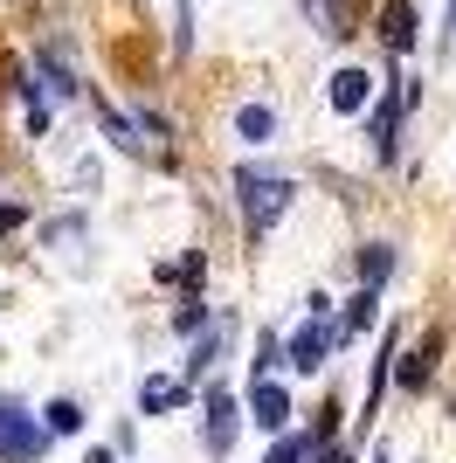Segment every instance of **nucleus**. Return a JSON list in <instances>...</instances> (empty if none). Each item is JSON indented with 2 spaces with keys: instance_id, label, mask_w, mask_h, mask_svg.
Returning <instances> with one entry per match:
<instances>
[{
  "instance_id": "obj_4",
  "label": "nucleus",
  "mask_w": 456,
  "mask_h": 463,
  "mask_svg": "<svg viewBox=\"0 0 456 463\" xmlns=\"http://www.w3.org/2000/svg\"><path fill=\"white\" fill-rule=\"evenodd\" d=\"M249 422L263 429V436H284V422H290V394L277 381H256L249 387Z\"/></svg>"
},
{
  "instance_id": "obj_7",
  "label": "nucleus",
  "mask_w": 456,
  "mask_h": 463,
  "mask_svg": "<svg viewBox=\"0 0 456 463\" xmlns=\"http://www.w3.org/2000/svg\"><path fill=\"white\" fill-rule=\"evenodd\" d=\"M380 28H387V49H394V56H408V49H415V7H387V14H380Z\"/></svg>"
},
{
  "instance_id": "obj_6",
  "label": "nucleus",
  "mask_w": 456,
  "mask_h": 463,
  "mask_svg": "<svg viewBox=\"0 0 456 463\" xmlns=\"http://www.w3.org/2000/svg\"><path fill=\"white\" fill-rule=\"evenodd\" d=\"M366 90H374L366 70H339V77H332V104H339V111H366Z\"/></svg>"
},
{
  "instance_id": "obj_15",
  "label": "nucleus",
  "mask_w": 456,
  "mask_h": 463,
  "mask_svg": "<svg viewBox=\"0 0 456 463\" xmlns=\"http://www.w3.org/2000/svg\"><path fill=\"white\" fill-rule=\"evenodd\" d=\"M374 305H380V290H360V298H353V311H346V326H339V332H366V326H374Z\"/></svg>"
},
{
  "instance_id": "obj_12",
  "label": "nucleus",
  "mask_w": 456,
  "mask_h": 463,
  "mask_svg": "<svg viewBox=\"0 0 456 463\" xmlns=\"http://www.w3.org/2000/svg\"><path fill=\"white\" fill-rule=\"evenodd\" d=\"M387 270H394V250H387V242H374V250L360 256V277H366V290H380V284H387Z\"/></svg>"
},
{
  "instance_id": "obj_9",
  "label": "nucleus",
  "mask_w": 456,
  "mask_h": 463,
  "mask_svg": "<svg viewBox=\"0 0 456 463\" xmlns=\"http://www.w3.org/2000/svg\"><path fill=\"white\" fill-rule=\"evenodd\" d=\"M235 132H242L249 146H263V138H277V111H270V104H242V111H235Z\"/></svg>"
},
{
  "instance_id": "obj_16",
  "label": "nucleus",
  "mask_w": 456,
  "mask_h": 463,
  "mask_svg": "<svg viewBox=\"0 0 456 463\" xmlns=\"http://www.w3.org/2000/svg\"><path fill=\"white\" fill-rule=\"evenodd\" d=\"M325 463H353V457H346V449H325Z\"/></svg>"
},
{
  "instance_id": "obj_17",
  "label": "nucleus",
  "mask_w": 456,
  "mask_h": 463,
  "mask_svg": "<svg viewBox=\"0 0 456 463\" xmlns=\"http://www.w3.org/2000/svg\"><path fill=\"white\" fill-rule=\"evenodd\" d=\"M90 463H118V457H111V449H90Z\"/></svg>"
},
{
  "instance_id": "obj_2",
  "label": "nucleus",
  "mask_w": 456,
  "mask_h": 463,
  "mask_svg": "<svg viewBox=\"0 0 456 463\" xmlns=\"http://www.w3.org/2000/svg\"><path fill=\"white\" fill-rule=\"evenodd\" d=\"M42 449H49L42 415H28L21 402H0V463H35Z\"/></svg>"
},
{
  "instance_id": "obj_10",
  "label": "nucleus",
  "mask_w": 456,
  "mask_h": 463,
  "mask_svg": "<svg viewBox=\"0 0 456 463\" xmlns=\"http://www.w3.org/2000/svg\"><path fill=\"white\" fill-rule=\"evenodd\" d=\"M304 7H311V21H318L325 35L339 42V35H353V7H346V0H304Z\"/></svg>"
},
{
  "instance_id": "obj_8",
  "label": "nucleus",
  "mask_w": 456,
  "mask_h": 463,
  "mask_svg": "<svg viewBox=\"0 0 456 463\" xmlns=\"http://www.w3.org/2000/svg\"><path fill=\"white\" fill-rule=\"evenodd\" d=\"M180 402H187V387H180V381H159V373L138 387V408H146V415H166V408H180Z\"/></svg>"
},
{
  "instance_id": "obj_1",
  "label": "nucleus",
  "mask_w": 456,
  "mask_h": 463,
  "mask_svg": "<svg viewBox=\"0 0 456 463\" xmlns=\"http://www.w3.org/2000/svg\"><path fill=\"white\" fill-rule=\"evenodd\" d=\"M235 187H242V229H249V242H263V235L284 222V208H290V180L284 174H263V166H242Z\"/></svg>"
},
{
  "instance_id": "obj_3",
  "label": "nucleus",
  "mask_w": 456,
  "mask_h": 463,
  "mask_svg": "<svg viewBox=\"0 0 456 463\" xmlns=\"http://www.w3.org/2000/svg\"><path fill=\"white\" fill-rule=\"evenodd\" d=\"M332 346H339V326H332V318H304V332L290 339V367H298V373H318Z\"/></svg>"
},
{
  "instance_id": "obj_5",
  "label": "nucleus",
  "mask_w": 456,
  "mask_h": 463,
  "mask_svg": "<svg viewBox=\"0 0 456 463\" xmlns=\"http://www.w3.org/2000/svg\"><path fill=\"white\" fill-rule=\"evenodd\" d=\"M235 422H242V415H235V402L214 387V394H208V422H201V436H208L214 457H228V443H235Z\"/></svg>"
},
{
  "instance_id": "obj_11",
  "label": "nucleus",
  "mask_w": 456,
  "mask_h": 463,
  "mask_svg": "<svg viewBox=\"0 0 456 463\" xmlns=\"http://www.w3.org/2000/svg\"><path fill=\"white\" fill-rule=\"evenodd\" d=\"M429 360H436V339H422V346L408 353V367H401V387H408V394H422V387H429Z\"/></svg>"
},
{
  "instance_id": "obj_13",
  "label": "nucleus",
  "mask_w": 456,
  "mask_h": 463,
  "mask_svg": "<svg viewBox=\"0 0 456 463\" xmlns=\"http://www.w3.org/2000/svg\"><path fill=\"white\" fill-rule=\"evenodd\" d=\"M42 429H49V436H76V429H83V408H76V402H49Z\"/></svg>"
},
{
  "instance_id": "obj_14",
  "label": "nucleus",
  "mask_w": 456,
  "mask_h": 463,
  "mask_svg": "<svg viewBox=\"0 0 456 463\" xmlns=\"http://www.w3.org/2000/svg\"><path fill=\"white\" fill-rule=\"evenodd\" d=\"M311 457V443H304V436H277V443L263 449V463H304Z\"/></svg>"
}]
</instances>
